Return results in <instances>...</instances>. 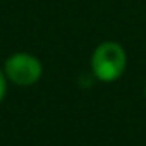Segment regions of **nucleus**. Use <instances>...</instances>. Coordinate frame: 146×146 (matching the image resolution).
Returning <instances> with one entry per match:
<instances>
[{
	"mask_svg": "<svg viewBox=\"0 0 146 146\" xmlns=\"http://www.w3.org/2000/svg\"><path fill=\"white\" fill-rule=\"evenodd\" d=\"M5 95H7V78L4 74V69H0V103L4 102Z\"/></svg>",
	"mask_w": 146,
	"mask_h": 146,
	"instance_id": "3",
	"label": "nucleus"
},
{
	"mask_svg": "<svg viewBox=\"0 0 146 146\" xmlns=\"http://www.w3.org/2000/svg\"><path fill=\"white\" fill-rule=\"evenodd\" d=\"M144 96H146V86H144Z\"/></svg>",
	"mask_w": 146,
	"mask_h": 146,
	"instance_id": "4",
	"label": "nucleus"
},
{
	"mask_svg": "<svg viewBox=\"0 0 146 146\" xmlns=\"http://www.w3.org/2000/svg\"><path fill=\"white\" fill-rule=\"evenodd\" d=\"M4 74L7 81L14 83L16 86L26 88L33 86L40 81L43 74V65L38 57L28 52H17L7 57L4 64Z\"/></svg>",
	"mask_w": 146,
	"mask_h": 146,
	"instance_id": "2",
	"label": "nucleus"
},
{
	"mask_svg": "<svg viewBox=\"0 0 146 146\" xmlns=\"http://www.w3.org/2000/svg\"><path fill=\"white\" fill-rule=\"evenodd\" d=\"M127 53L124 46L117 41H103L100 43L91 55V70L98 81L113 83L125 70Z\"/></svg>",
	"mask_w": 146,
	"mask_h": 146,
	"instance_id": "1",
	"label": "nucleus"
}]
</instances>
